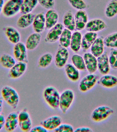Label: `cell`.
Segmentation results:
<instances>
[{
	"instance_id": "33",
	"label": "cell",
	"mask_w": 117,
	"mask_h": 132,
	"mask_svg": "<svg viewBox=\"0 0 117 132\" xmlns=\"http://www.w3.org/2000/svg\"><path fill=\"white\" fill-rule=\"evenodd\" d=\"M104 45L110 48H117V32L112 33L104 39Z\"/></svg>"
},
{
	"instance_id": "38",
	"label": "cell",
	"mask_w": 117,
	"mask_h": 132,
	"mask_svg": "<svg viewBox=\"0 0 117 132\" xmlns=\"http://www.w3.org/2000/svg\"><path fill=\"white\" fill-rule=\"evenodd\" d=\"M72 126L67 123H61L56 129L54 130L55 132H74Z\"/></svg>"
},
{
	"instance_id": "6",
	"label": "cell",
	"mask_w": 117,
	"mask_h": 132,
	"mask_svg": "<svg viewBox=\"0 0 117 132\" xmlns=\"http://www.w3.org/2000/svg\"><path fill=\"white\" fill-rule=\"evenodd\" d=\"M98 81V77L93 74H90L83 77L80 81L79 89L80 91L85 93L93 88Z\"/></svg>"
},
{
	"instance_id": "10",
	"label": "cell",
	"mask_w": 117,
	"mask_h": 132,
	"mask_svg": "<svg viewBox=\"0 0 117 132\" xmlns=\"http://www.w3.org/2000/svg\"><path fill=\"white\" fill-rule=\"evenodd\" d=\"M27 68V63L23 62H18L10 69L9 72V76L12 79H18L25 73Z\"/></svg>"
},
{
	"instance_id": "11",
	"label": "cell",
	"mask_w": 117,
	"mask_h": 132,
	"mask_svg": "<svg viewBox=\"0 0 117 132\" xmlns=\"http://www.w3.org/2000/svg\"><path fill=\"white\" fill-rule=\"evenodd\" d=\"M98 69L100 73L104 75L108 74L110 71V66L107 52H104L97 58Z\"/></svg>"
},
{
	"instance_id": "34",
	"label": "cell",
	"mask_w": 117,
	"mask_h": 132,
	"mask_svg": "<svg viewBox=\"0 0 117 132\" xmlns=\"http://www.w3.org/2000/svg\"><path fill=\"white\" fill-rule=\"evenodd\" d=\"M52 59L53 56L51 53L45 54L40 58L38 62V66L42 68H47L51 63Z\"/></svg>"
},
{
	"instance_id": "21",
	"label": "cell",
	"mask_w": 117,
	"mask_h": 132,
	"mask_svg": "<svg viewBox=\"0 0 117 132\" xmlns=\"http://www.w3.org/2000/svg\"><path fill=\"white\" fill-rule=\"evenodd\" d=\"M104 46L103 38L98 37L90 47L91 53L95 57H98L103 53Z\"/></svg>"
},
{
	"instance_id": "26",
	"label": "cell",
	"mask_w": 117,
	"mask_h": 132,
	"mask_svg": "<svg viewBox=\"0 0 117 132\" xmlns=\"http://www.w3.org/2000/svg\"><path fill=\"white\" fill-rule=\"evenodd\" d=\"M82 38V34L78 31L75 32L72 35L70 46L74 52H78L81 49Z\"/></svg>"
},
{
	"instance_id": "19",
	"label": "cell",
	"mask_w": 117,
	"mask_h": 132,
	"mask_svg": "<svg viewBox=\"0 0 117 132\" xmlns=\"http://www.w3.org/2000/svg\"><path fill=\"white\" fill-rule=\"evenodd\" d=\"M98 37L96 32H87L82 37L81 48L83 51H87L91 47Z\"/></svg>"
},
{
	"instance_id": "8",
	"label": "cell",
	"mask_w": 117,
	"mask_h": 132,
	"mask_svg": "<svg viewBox=\"0 0 117 132\" xmlns=\"http://www.w3.org/2000/svg\"><path fill=\"white\" fill-rule=\"evenodd\" d=\"M27 48L25 44L20 42L15 44L13 47V54L18 62L28 63Z\"/></svg>"
},
{
	"instance_id": "32",
	"label": "cell",
	"mask_w": 117,
	"mask_h": 132,
	"mask_svg": "<svg viewBox=\"0 0 117 132\" xmlns=\"http://www.w3.org/2000/svg\"><path fill=\"white\" fill-rule=\"evenodd\" d=\"M71 61L73 65L79 71H85L86 70L84 58L78 54H75L72 56Z\"/></svg>"
},
{
	"instance_id": "25",
	"label": "cell",
	"mask_w": 117,
	"mask_h": 132,
	"mask_svg": "<svg viewBox=\"0 0 117 132\" xmlns=\"http://www.w3.org/2000/svg\"><path fill=\"white\" fill-rule=\"evenodd\" d=\"M65 71L68 78L71 81L75 82L80 79V72L73 64H68L66 65Z\"/></svg>"
},
{
	"instance_id": "35",
	"label": "cell",
	"mask_w": 117,
	"mask_h": 132,
	"mask_svg": "<svg viewBox=\"0 0 117 132\" xmlns=\"http://www.w3.org/2000/svg\"><path fill=\"white\" fill-rule=\"evenodd\" d=\"M110 66L113 70H117V50L111 48L109 57Z\"/></svg>"
},
{
	"instance_id": "7",
	"label": "cell",
	"mask_w": 117,
	"mask_h": 132,
	"mask_svg": "<svg viewBox=\"0 0 117 132\" xmlns=\"http://www.w3.org/2000/svg\"><path fill=\"white\" fill-rule=\"evenodd\" d=\"M64 29V26L63 24L60 23H57L49 30L45 38V42L54 43L58 41Z\"/></svg>"
},
{
	"instance_id": "27",
	"label": "cell",
	"mask_w": 117,
	"mask_h": 132,
	"mask_svg": "<svg viewBox=\"0 0 117 132\" xmlns=\"http://www.w3.org/2000/svg\"><path fill=\"white\" fill-rule=\"evenodd\" d=\"M63 21L65 28L71 31L74 30L76 29L74 16L71 10H69L65 13Z\"/></svg>"
},
{
	"instance_id": "45",
	"label": "cell",
	"mask_w": 117,
	"mask_h": 132,
	"mask_svg": "<svg viewBox=\"0 0 117 132\" xmlns=\"http://www.w3.org/2000/svg\"><path fill=\"white\" fill-rule=\"evenodd\" d=\"M3 102L2 98H0V114L2 113V109H3Z\"/></svg>"
},
{
	"instance_id": "1",
	"label": "cell",
	"mask_w": 117,
	"mask_h": 132,
	"mask_svg": "<svg viewBox=\"0 0 117 132\" xmlns=\"http://www.w3.org/2000/svg\"><path fill=\"white\" fill-rule=\"evenodd\" d=\"M1 95L3 100L13 109H16L19 102L18 93L13 88L6 86L2 88Z\"/></svg>"
},
{
	"instance_id": "3",
	"label": "cell",
	"mask_w": 117,
	"mask_h": 132,
	"mask_svg": "<svg viewBox=\"0 0 117 132\" xmlns=\"http://www.w3.org/2000/svg\"><path fill=\"white\" fill-rule=\"evenodd\" d=\"M23 0H9L3 7V13L5 17H12L20 12Z\"/></svg>"
},
{
	"instance_id": "36",
	"label": "cell",
	"mask_w": 117,
	"mask_h": 132,
	"mask_svg": "<svg viewBox=\"0 0 117 132\" xmlns=\"http://www.w3.org/2000/svg\"><path fill=\"white\" fill-rule=\"evenodd\" d=\"M70 4L74 8L78 10H84L87 5L83 0H68Z\"/></svg>"
},
{
	"instance_id": "41",
	"label": "cell",
	"mask_w": 117,
	"mask_h": 132,
	"mask_svg": "<svg viewBox=\"0 0 117 132\" xmlns=\"http://www.w3.org/2000/svg\"><path fill=\"white\" fill-rule=\"evenodd\" d=\"M30 132H48V130L46 129L42 125L36 126L32 128L31 129Z\"/></svg>"
},
{
	"instance_id": "20",
	"label": "cell",
	"mask_w": 117,
	"mask_h": 132,
	"mask_svg": "<svg viewBox=\"0 0 117 132\" xmlns=\"http://www.w3.org/2000/svg\"><path fill=\"white\" fill-rule=\"evenodd\" d=\"M45 18L46 28L50 29L57 23L59 15L55 10L50 9L46 12Z\"/></svg>"
},
{
	"instance_id": "40",
	"label": "cell",
	"mask_w": 117,
	"mask_h": 132,
	"mask_svg": "<svg viewBox=\"0 0 117 132\" xmlns=\"http://www.w3.org/2000/svg\"><path fill=\"white\" fill-rule=\"evenodd\" d=\"M30 118L29 113L26 109H24L18 113V122L27 120Z\"/></svg>"
},
{
	"instance_id": "31",
	"label": "cell",
	"mask_w": 117,
	"mask_h": 132,
	"mask_svg": "<svg viewBox=\"0 0 117 132\" xmlns=\"http://www.w3.org/2000/svg\"><path fill=\"white\" fill-rule=\"evenodd\" d=\"M105 14L108 18H113L117 14V0H111L107 5Z\"/></svg>"
},
{
	"instance_id": "14",
	"label": "cell",
	"mask_w": 117,
	"mask_h": 132,
	"mask_svg": "<svg viewBox=\"0 0 117 132\" xmlns=\"http://www.w3.org/2000/svg\"><path fill=\"white\" fill-rule=\"evenodd\" d=\"M84 58L86 69L89 74H93L98 69L97 58L90 53L84 54Z\"/></svg>"
},
{
	"instance_id": "9",
	"label": "cell",
	"mask_w": 117,
	"mask_h": 132,
	"mask_svg": "<svg viewBox=\"0 0 117 132\" xmlns=\"http://www.w3.org/2000/svg\"><path fill=\"white\" fill-rule=\"evenodd\" d=\"M69 53L66 48H59L55 54L54 62L56 67L60 69L63 68L68 60Z\"/></svg>"
},
{
	"instance_id": "16",
	"label": "cell",
	"mask_w": 117,
	"mask_h": 132,
	"mask_svg": "<svg viewBox=\"0 0 117 132\" xmlns=\"http://www.w3.org/2000/svg\"><path fill=\"white\" fill-rule=\"evenodd\" d=\"M62 122L61 118L58 116H53L44 120L40 123L47 130H54Z\"/></svg>"
},
{
	"instance_id": "28",
	"label": "cell",
	"mask_w": 117,
	"mask_h": 132,
	"mask_svg": "<svg viewBox=\"0 0 117 132\" xmlns=\"http://www.w3.org/2000/svg\"><path fill=\"white\" fill-rule=\"evenodd\" d=\"M38 4L37 0H23L20 12L22 14L31 13Z\"/></svg>"
},
{
	"instance_id": "22",
	"label": "cell",
	"mask_w": 117,
	"mask_h": 132,
	"mask_svg": "<svg viewBox=\"0 0 117 132\" xmlns=\"http://www.w3.org/2000/svg\"><path fill=\"white\" fill-rule=\"evenodd\" d=\"M98 83L103 87L112 88L117 85V77L113 75L105 74L100 78Z\"/></svg>"
},
{
	"instance_id": "37",
	"label": "cell",
	"mask_w": 117,
	"mask_h": 132,
	"mask_svg": "<svg viewBox=\"0 0 117 132\" xmlns=\"http://www.w3.org/2000/svg\"><path fill=\"white\" fill-rule=\"evenodd\" d=\"M18 126L23 131L25 132L30 131L32 127V123L31 118L27 120L18 122Z\"/></svg>"
},
{
	"instance_id": "12",
	"label": "cell",
	"mask_w": 117,
	"mask_h": 132,
	"mask_svg": "<svg viewBox=\"0 0 117 132\" xmlns=\"http://www.w3.org/2000/svg\"><path fill=\"white\" fill-rule=\"evenodd\" d=\"M106 27L105 22L100 19H94L87 22L85 29L88 32H96L104 29Z\"/></svg>"
},
{
	"instance_id": "2",
	"label": "cell",
	"mask_w": 117,
	"mask_h": 132,
	"mask_svg": "<svg viewBox=\"0 0 117 132\" xmlns=\"http://www.w3.org/2000/svg\"><path fill=\"white\" fill-rule=\"evenodd\" d=\"M43 96L45 102L51 108L56 109L59 107L60 95L55 87H46L43 91Z\"/></svg>"
},
{
	"instance_id": "30",
	"label": "cell",
	"mask_w": 117,
	"mask_h": 132,
	"mask_svg": "<svg viewBox=\"0 0 117 132\" xmlns=\"http://www.w3.org/2000/svg\"><path fill=\"white\" fill-rule=\"evenodd\" d=\"M16 63L14 58L7 54H3L0 57V64L6 69H11Z\"/></svg>"
},
{
	"instance_id": "39",
	"label": "cell",
	"mask_w": 117,
	"mask_h": 132,
	"mask_svg": "<svg viewBox=\"0 0 117 132\" xmlns=\"http://www.w3.org/2000/svg\"><path fill=\"white\" fill-rule=\"evenodd\" d=\"M39 3L42 7L47 9H50L55 5L54 0H37Z\"/></svg>"
},
{
	"instance_id": "44",
	"label": "cell",
	"mask_w": 117,
	"mask_h": 132,
	"mask_svg": "<svg viewBox=\"0 0 117 132\" xmlns=\"http://www.w3.org/2000/svg\"><path fill=\"white\" fill-rule=\"evenodd\" d=\"M4 5V0H0V14L3 11V7Z\"/></svg>"
},
{
	"instance_id": "4",
	"label": "cell",
	"mask_w": 117,
	"mask_h": 132,
	"mask_svg": "<svg viewBox=\"0 0 117 132\" xmlns=\"http://www.w3.org/2000/svg\"><path fill=\"white\" fill-rule=\"evenodd\" d=\"M74 98V94L70 89H66L60 95L59 108L63 113L65 114L69 109Z\"/></svg>"
},
{
	"instance_id": "23",
	"label": "cell",
	"mask_w": 117,
	"mask_h": 132,
	"mask_svg": "<svg viewBox=\"0 0 117 132\" xmlns=\"http://www.w3.org/2000/svg\"><path fill=\"white\" fill-rule=\"evenodd\" d=\"M42 36L39 33L35 32L30 35L26 40L25 46L27 49L30 51L35 49L41 42Z\"/></svg>"
},
{
	"instance_id": "5",
	"label": "cell",
	"mask_w": 117,
	"mask_h": 132,
	"mask_svg": "<svg viewBox=\"0 0 117 132\" xmlns=\"http://www.w3.org/2000/svg\"><path fill=\"white\" fill-rule=\"evenodd\" d=\"M114 111L110 107L106 106H101L95 108L91 114V119L95 122H100L106 119Z\"/></svg>"
},
{
	"instance_id": "17",
	"label": "cell",
	"mask_w": 117,
	"mask_h": 132,
	"mask_svg": "<svg viewBox=\"0 0 117 132\" xmlns=\"http://www.w3.org/2000/svg\"><path fill=\"white\" fill-rule=\"evenodd\" d=\"M33 28L35 32L41 34L46 28L45 14L44 12L36 15L33 22Z\"/></svg>"
},
{
	"instance_id": "15",
	"label": "cell",
	"mask_w": 117,
	"mask_h": 132,
	"mask_svg": "<svg viewBox=\"0 0 117 132\" xmlns=\"http://www.w3.org/2000/svg\"><path fill=\"white\" fill-rule=\"evenodd\" d=\"M74 17L76 29L80 31L85 28L88 22V15L86 11L84 10H78Z\"/></svg>"
},
{
	"instance_id": "29",
	"label": "cell",
	"mask_w": 117,
	"mask_h": 132,
	"mask_svg": "<svg viewBox=\"0 0 117 132\" xmlns=\"http://www.w3.org/2000/svg\"><path fill=\"white\" fill-rule=\"evenodd\" d=\"M72 36L71 31L67 29H64L59 39L61 45L65 48H67L69 47Z\"/></svg>"
},
{
	"instance_id": "13",
	"label": "cell",
	"mask_w": 117,
	"mask_h": 132,
	"mask_svg": "<svg viewBox=\"0 0 117 132\" xmlns=\"http://www.w3.org/2000/svg\"><path fill=\"white\" fill-rule=\"evenodd\" d=\"M18 125V113L16 112H11L5 119V129L8 132H13L16 129Z\"/></svg>"
},
{
	"instance_id": "43",
	"label": "cell",
	"mask_w": 117,
	"mask_h": 132,
	"mask_svg": "<svg viewBox=\"0 0 117 132\" xmlns=\"http://www.w3.org/2000/svg\"><path fill=\"white\" fill-rule=\"evenodd\" d=\"M5 116L3 113L0 114V131L3 128L5 125Z\"/></svg>"
},
{
	"instance_id": "42",
	"label": "cell",
	"mask_w": 117,
	"mask_h": 132,
	"mask_svg": "<svg viewBox=\"0 0 117 132\" xmlns=\"http://www.w3.org/2000/svg\"><path fill=\"white\" fill-rule=\"evenodd\" d=\"M93 131L91 128L88 127H79L77 128L74 131V132H93Z\"/></svg>"
},
{
	"instance_id": "24",
	"label": "cell",
	"mask_w": 117,
	"mask_h": 132,
	"mask_svg": "<svg viewBox=\"0 0 117 132\" xmlns=\"http://www.w3.org/2000/svg\"><path fill=\"white\" fill-rule=\"evenodd\" d=\"M35 16L34 14L31 13L23 14L17 21V26L22 29L28 27L32 24Z\"/></svg>"
},
{
	"instance_id": "18",
	"label": "cell",
	"mask_w": 117,
	"mask_h": 132,
	"mask_svg": "<svg viewBox=\"0 0 117 132\" xmlns=\"http://www.w3.org/2000/svg\"><path fill=\"white\" fill-rule=\"evenodd\" d=\"M4 33L8 41L13 44H16L20 42L21 35L17 29L11 26L4 28Z\"/></svg>"
}]
</instances>
